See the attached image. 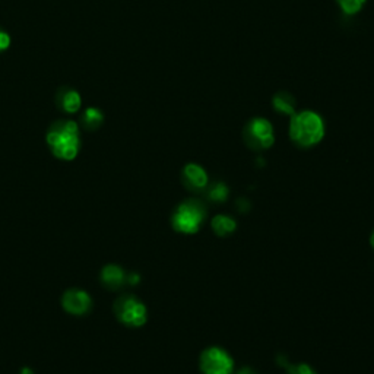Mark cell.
<instances>
[{
	"label": "cell",
	"instance_id": "277c9868",
	"mask_svg": "<svg viewBox=\"0 0 374 374\" xmlns=\"http://www.w3.org/2000/svg\"><path fill=\"white\" fill-rule=\"evenodd\" d=\"M116 316L121 323L138 328L147 322V307L133 295H123L114 302Z\"/></svg>",
	"mask_w": 374,
	"mask_h": 374
},
{
	"label": "cell",
	"instance_id": "e0dca14e",
	"mask_svg": "<svg viewBox=\"0 0 374 374\" xmlns=\"http://www.w3.org/2000/svg\"><path fill=\"white\" fill-rule=\"evenodd\" d=\"M11 44V39H9V35L4 31H0V53L5 51Z\"/></svg>",
	"mask_w": 374,
	"mask_h": 374
},
{
	"label": "cell",
	"instance_id": "8fae6325",
	"mask_svg": "<svg viewBox=\"0 0 374 374\" xmlns=\"http://www.w3.org/2000/svg\"><path fill=\"white\" fill-rule=\"evenodd\" d=\"M236 227H237L236 221L231 217H228V215H217L215 218L212 220L213 231H215V234H218L221 237L233 233V231L236 229Z\"/></svg>",
	"mask_w": 374,
	"mask_h": 374
},
{
	"label": "cell",
	"instance_id": "30bf717a",
	"mask_svg": "<svg viewBox=\"0 0 374 374\" xmlns=\"http://www.w3.org/2000/svg\"><path fill=\"white\" fill-rule=\"evenodd\" d=\"M59 104L66 113H76L81 109V97L74 90H66L59 94Z\"/></svg>",
	"mask_w": 374,
	"mask_h": 374
},
{
	"label": "cell",
	"instance_id": "3957f363",
	"mask_svg": "<svg viewBox=\"0 0 374 374\" xmlns=\"http://www.w3.org/2000/svg\"><path fill=\"white\" fill-rule=\"evenodd\" d=\"M206 218V208L198 199H189L177 206L173 213L171 224L175 231L183 234H193L201 228Z\"/></svg>",
	"mask_w": 374,
	"mask_h": 374
},
{
	"label": "cell",
	"instance_id": "5b68a950",
	"mask_svg": "<svg viewBox=\"0 0 374 374\" xmlns=\"http://www.w3.org/2000/svg\"><path fill=\"white\" fill-rule=\"evenodd\" d=\"M234 361L221 348H208L202 352L201 370L203 374H231Z\"/></svg>",
	"mask_w": 374,
	"mask_h": 374
},
{
	"label": "cell",
	"instance_id": "9a60e30c",
	"mask_svg": "<svg viewBox=\"0 0 374 374\" xmlns=\"http://www.w3.org/2000/svg\"><path fill=\"white\" fill-rule=\"evenodd\" d=\"M366 2L367 0H338V4H340L342 12L347 15H354V13L360 12Z\"/></svg>",
	"mask_w": 374,
	"mask_h": 374
},
{
	"label": "cell",
	"instance_id": "ac0fdd59",
	"mask_svg": "<svg viewBox=\"0 0 374 374\" xmlns=\"http://www.w3.org/2000/svg\"><path fill=\"white\" fill-rule=\"evenodd\" d=\"M239 374H255V371H252L251 368H247V367H246V368H243Z\"/></svg>",
	"mask_w": 374,
	"mask_h": 374
},
{
	"label": "cell",
	"instance_id": "6da1fadb",
	"mask_svg": "<svg viewBox=\"0 0 374 374\" xmlns=\"http://www.w3.org/2000/svg\"><path fill=\"white\" fill-rule=\"evenodd\" d=\"M47 144L62 159H74L79 149V129L74 121H59L47 133Z\"/></svg>",
	"mask_w": 374,
	"mask_h": 374
},
{
	"label": "cell",
	"instance_id": "4fadbf2b",
	"mask_svg": "<svg viewBox=\"0 0 374 374\" xmlns=\"http://www.w3.org/2000/svg\"><path fill=\"white\" fill-rule=\"evenodd\" d=\"M82 121H84V126L86 129H97L100 124L102 123V113L97 109H88L85 113H84V117H82Z\"/></svg>",
	"mask_w": 374,
	"mask_h": 374
},
{
	"label": "cell",
	"instance_id": "ba28073f",
	"mask_svg": "<svg viewBox=\"0 0 374 374\" xmlns=\"http://www.w3.org/2000/svg\"><path fill=\"white\" fill-rule=\"evenodd\" d=\"M183 183L189 190H203L208 186V174L198 164H187L183 170Z\"/></svg>",
	"mask_w": 374,
	"mask_h": 374
},
{
	"label": "cell",
	"instance_id": "9c48e42d",
	"mask_svg": "<svg viewBox=\"0 0 374 374\" xmlns=\"http://www.w3.org/2000/svg\"><path fill=\"white\" fill-rule=\"evenodd\" d=\"M101 281L109 288L116 290V288H120L121 285L126 282V274H124L123 269L119 268V266L109 265V266H105L101 272Z\"/></svg>",
	"mask_w": 374,
	"mask_h": 374
},
{
	"label": "cell",
	"instance_id": "7c38bea8",
	"mask_svg": "<svg viewBox=\"0 0 374 374\" xmlns=\"http://www.w3.org/2000/svg\"><path fill=\"white\" fill-rule=\"evenodd\" d=\"M274 107L283 114H294V101L288 94H278L274 98Z\"/></svg>",
	"mask_w": 374,
	"mask_h": 374
},
{
	"label": "cell",
	"instance_id": "8992f818",
	"mask_svg": "<svg viewBox=\"0 0 374 374\" xmlns=\"http://www.w3.org/2000/svg\"><path fill=\"white\" fill-rule=\"evenodd\" d=\"M246 138L248 144H251L253 148H260V149L272 147L275 140L271 123L265 119H255L251 124H248Z\"/></svg>",
	"mask_w": 374,
	"mask_h": 374
},
{
	"label": "cell",
	"instance_id": "d6986e66",
	"mask_svg": "<svg viewBox=\"0 0 374 374\" xmlns=\"http://www.w3.org/2000/svg\"><path fill=\"white\" fill-rule=\"evenodd\" d=\"M371 246L374 248V231H373V234H371Z\"/></svg>",
	"mask_w": 374,
	"mask_h": 374
},
{
	"label": "cell",
	"instance_id": "2e32d148",
	"mask_svg": "<svg viewBox=\"0 0 374 374\" xmlns=\"http://www.w3.org/2000/svg\"><path fill=\"white\" fill-rule=\"evenodd\" d=\"M287 374H316L314 370L306 364H298L287 368Z\"/></svg>",
	"mask_w": 374,
	"mask_h": 374
},
{
	"label": "cell",
	"instance_id": "52a82bcc",
	"mask_svg": "<svg viewBox=\"0 0 374 374\" xmlns=\"http://www.w3.org/2000/svg\"><path fill=\"white\" fill-rule=\"evenodd\" d=\"M62 305L67 313L81 316V314H85V313L90 312V309L93 306V301H91V297L88 295L85 291L69 290L65 293V295L62 298Z\"/></svg>",
	"mask_w": 374,
	"mask_h": 374
},
{
	"label": "cell",
	"instance_id": "5bb4252c",
	"mask_svg": "<svg viewBox=\"0 0 374 374\" xmlns=\"http://www.w3.org/2000/svg\"><path fill=\"white\" fill-rule=\"evenodd\" d=\"M228 192L229 190L224 183H217L209 189L208 196H209V199L213 202H224L228 198Z\"/></svg>",
	"mask_w": 374,
	"mask_h": 374
},
{
	"label": "cell",
	"instance_id": "7a4b0ae2",
	"mask_svg": "<svg viewBox=\"0 0 374 374\" xmlns=\"http://www.w3.org/2000/svg\"><path fill=\"white\" fill-rule=\"evenodd\" d=\"M290 135L300 147H313L319 144L325 135L323 120L313 112L295 114L291 120Z\"/></svg>",
	"mask_w": 374,
	"mask_h": 374
}]
</instances>
